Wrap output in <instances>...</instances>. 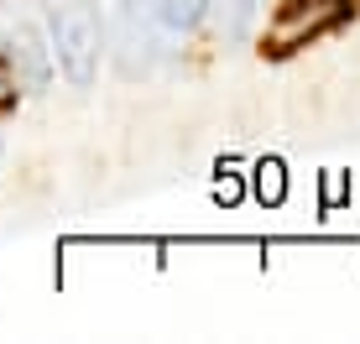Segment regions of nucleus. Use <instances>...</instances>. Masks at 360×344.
Returning <instances> with one entry per match:
<instances>
[{"instance_id": "nucleus-9", "label": "nucleus", "mask_w": 360, "mask_h": 344, "mask_svg": "<svg viewBox=\"0 0 360 344\" xmlns=\"http://www.w3.org/2000/svg\"><path fill=\"white\" fill-rule=\"evenodd\" d=\"M214 193H219V199H225V204H235V199H240V183H235V178H230L225 167H219V188H214Z\"/></svg>"}, {"instance_id": "nucleus-4", "label": "nucleus", "mask_w": 360, "mask_h": 344, "mask_svg": "<svg viewBox=\"0 0 360 344\" xmlns=\"http://www.w3.org/2000/svg\"><path fill=\"white\" fill-rule=\"evenodd\" d=\"M6 63L16 68V79H21V89L27 94H42L47 84H53V47H47V37L32 27V21H11V32H6Z\"/></svg>"}, {"instance_id": "nucleus-3", "label": "nucleus", "mask_w": 360, "mask_h": 344, "mask_svg": "<svg viewBox=\"0 0 360 344\" xmlns=\"http://www.w3.org/2000/svg\"><path fill=\"white\" fill-rule=\"evenodd\" d=\"M110 27H115V53L126 73H146L157 63V16L146 0H110Z\"/></svg>"}, {"instance_id": "nucleus-6", "label": "nucleus", "mask_w": 360, "mask_h": 344, "mask_svg": "<svg viewBox=\"0 0 360 344\" xmlns=\"http://www.w3.org/2000/svg\"><path fill=\"white\" fill-rule=\"evenodd\" d=\"M256 11H262V0H219V16H225V32H230V37H245V32H251Z\"/></svg>"}, {"instance_id": "nucleus-2", "label": "nucleus", "mask_w": 360, "mask_h": 344, "mask_svg": "<svg viewBox=\"0 0 360 344\" xmlns=\"http://www.w3.org/2000/svg\"><path fill=\"white\" fill-rule=\"evenodd\" d=\"M350 16H355V0H282L277 16H271V27H266L262 53L266 58H288L297 47L329 37L334 27H345Z\"/></svg>"}, {"instance_id": "nucleus-10", "label": "nucleus", "mask_w": 360, "mask_h": 344, "mask_svg": "<svg viewBox=\"0 0 360 344\" xmlns=\"http://www.w3.org/2000/svg\"><path fill=\"white\" fill-rule=\"evenodd\" d=\"M355 11H360V0H355Z\"/></svg>"}, {"instance_id": "nucleus-1", "label": "nucleus", "mask_w": 360, "mask_h": 344, "mask_svg": "<svg viewBox=\"0 0 360 344\" xmlns=\"http://www.w3.org/2000/svg\"><path fill=\"white\" fill-rule=\"evenodd\" d=\"M42 16H47L53 63L63 68L73 89H89L99 73V58H105V27H99L94 0H42Z\"/></svg>"}, {"instance_id": "nucleus-8", "label": "nucleus", "mask_w": 360, "mask_h": 344, "mask_svg": "<svg viewBox=\"0 0 360 344\" xmlns=\"http://www.w3.org/2000/svg\"><path fill=\"white\" fill-rule=\"evenodd\" d=\"M21 94H27V89H21V79H16V68H11V63H6V58H0V115H11V110H16V105H21Z\"/></svg>"}, {"instance_id": "nucleus-7", "label": "nucleus", "mask_w": 360, "mask_h": 344, "mask_svg": "<svg viewBox=\"0 0 360 344\" xmlns=\"http://www.w3.org/2000/svg\"><path fill=\"white\" fill-rule=\"evenodd\" d=\"M282 188H288V183H282V162H262L256 167V199L262 204H277Z\"/></svg>"}, {"instance_id": "nucleus-5", "label": "nucleus", "mask_w": 360, "mask_h": 344, "mask_svg": "<svg viewBox=\"0 0 360 344\" xmlns=\"http://www.w3.org/2000/svg\"><path fill=\"white\" fill-rule=\"evenodd\" d=\"M152 6V16H157V27L172 32V37H188L204 27V16H209V0H146Z\"/></svg>"}]
</instances>
